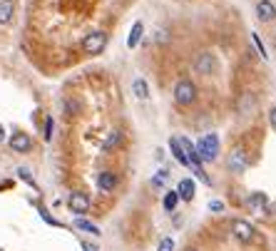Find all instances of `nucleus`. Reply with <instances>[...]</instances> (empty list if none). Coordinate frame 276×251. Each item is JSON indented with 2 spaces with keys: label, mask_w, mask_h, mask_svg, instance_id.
I'll return each mask as SVG.
<instances>
[{
  "label": "nucleus",
  "mask_w": 276,
  "mask_h": 251,
  "mask_svg": "<svg viewBox=\"0 0 276 251\" xmlns=\"http://www.w3.org/2000/svg\"><path fill=\"white\" fill-rule=\"evenodd\" d=\"M142 23H135L132 25V32H130V37H127V48H137V43H139V37H142Z\"/></svg>",
  "instance_id": "f3484780"
},
{
  "label": "nucleus",
  "mask_w": 276,
  "mask_h": 251,
  "mask_svg": "<svg viewBox=\"0 0 276 251\" xmlns=\"http://www.w3.org/2000/svg\"><path fill=\"white\" fill-rule=\"evenodd\" d=\"M5 139V130H3V124H0V142Z\"/></svg>",
  "instance_id": "a878e982"
},
{
  "label": "nucleus",
  "mask_w": 276,
  "mask_h": 251,
  "mask_svg": "<svg viewBox=\"0 0 276 251\" xmlns=\"http://www.w3.org/2000/svg\"><path fill=\"white\" fill-rule=\"evenodd\" d=\"M269 122H271V127L276 130V107H274V110L269 112Z\"/></svg>",
  "instance_id": "b1692460"
},
{
  "label": "nucleus",
  "mask_w": 276,
  "mask_h": 251,
  "mask_svg": "<svg viewBox=\"0 0 276 251\" xmlns=\"http://www.w3.org/2000/svg\"><path fill=\"white\" fill-rule=\"evenodd\" d=\"M10 149H13V152H20V154H28V152L32 149L30 135H28V132H13V137H10Z\"/></svg>",
  "instance_id": "6e6552de"
},
{
  "label": "nucleus",
  "mask_w": 276,
  "mask_h": 251,
  "mask_svg": "<svg viewBox=\"0 0 276 251\" xmlns=\"http://www.w3.org/2000/svg\"><path fill=\"white\" fill-rule=\"evenodd\" d=\"M120 142H122V135L117 132V130L107 132V137H105V142H102V152H114L117 147H120Z\"/></svg>",
  "instance_id": "2eb2a0df"
},
{
  "label": "nucleus",
  "mask_w": 276,
  "mask_h": 251,
  "mask_svg": "<svg viewBox=\"0 0 276 251\" xmlns=\"http://www.w3.org/2000/svg\"><path fill=\"white\" fill-rule=\"evenodd\" d=\"M114 187H117V177L112 172H100L97 174V189L100 192L110 194V192H114Z\"/></svg>",
  "instance_id": "9d476101"
},
{
  "label": "nucleus",
  "mask_w": 276,
  "mask_h": 251,
  "mask_svg": "<svg viewBox=\"0 0 276 251\" xmlns=\"http://www.w3.org/2000/svg\"><path fill=\"white\" fill-rule=\"evenodd\" d=\"M256 20L259 23L276 20V5L271 3V0H259V3H256Z\"/></svg>",
  "instance_id": "1a4fd4ad"
},
{
  "label": "nucleus",
  "mask_w": 276,
  "mask_h": 251,
  "mask_svg": "<svg viewBox=\"0 0 276 251\" xmlns=\"http://www.w3.org/2000/svg\"><path fill=\"white\" fill-rule=\"evenodd\" d=\"M209 209H212V212H217V214H219L221 209H224V204H221V201H212V204H209Z\"/></svg>",
  "instance_id": "5701e85b"
},
{
  "label": "nucleus",
  "mask_w": 276,
  "mask_h": 251,
  "mask_svg": "<svg viewBox=\"0 0 276 251\" xmlns=\"http://www.w3.org/2000/svg\"><path fill=\"white\" fill-rule=\"evenodd\" d=\"M194 147H196V152H199V157H202L204 162H214V159L219 157V137H217L214 132H212V135H204Z\"/></svg>",
  "instance_id": "7ed1b4c3"
},
{
  "label": "nucleus",
  "mask_w": 276,
  "mask_h": 251,
  "mask_svg": "<svg viewBox=\"0 0 276 251\" xmlns=\"http://www.w3.org/2000/svg\"><path fill=\"white\" fill-rule=\"evenodd\" d=\"M247 164H249V157H247L244 147L231 149V154H229V169H231L234 174H242V172L247 169Z\"/></svg>",
  "instance_id": "423d86ee"
},
{
  "label": "nucleus",
  "mask_w": 276,
  "mask_h": 251,
  "mask_svg": "<svg viewBox=\"0 0 276 251\" xmlns=\"http://www.w3.org/2000/svg\"><path fill=\"white\" fill-rule=\"evenodd\" d=\"M194 192H196V187H194L192 179H182L179 187H177V194H179V199H184V201H192V199H194Z\"/></svg>",
  "instance_id": "4468645a"
},
{
  "label": "nucleus",
  "mask_w": 276,
  "mask_h": 251,
  "mask_svg": "<svg viewBox=\"0 0 276 251\" xmlns=\"http://www.w3.org/2000/svg\"><path fill=\"white\" fill-rule=\"evenodd\" d=\"M187 251H196V249H187Z\"/></svg>",
  "instance_id": "cd10ccee"
},
{
  "label": "nucleus",
  "mask_w": 276,
  "mask_h": 251,
  "mask_svg": "<svg viewBox=\"0 0 276 251\" xmlns=\"http://www.w3.org/2000/svg\"><path fill=\"white\" fill-rule=\"evenodd\" d=\"M177 201H179L177 189H172V192L165 194V209H167V212H174V209H177Z\"/></svg>",
  "instance_id": "a211bd4d"
},
{
  "label": "nucleus",
  "mask_w": 276,
  "mask_h": 251,
  "mask_svg": "<svg viewBox=\"0 0 276 251\" xmlns=\"http://www.w3.org/2000/svg\"><path fill=\"white\" fill-rule=\"evenodd\" d=\"M67 206H70V212H75L77 217H83L90 212V196L83 194V192H72L70 199H67Z\"/></svg>",
  "instance_id": "20e7f679"
},
{
  "label": "nucleus",
  "mask_w": 276,
  "mask_h": 251,
  "mask_svg": "<svg viewBox=\"0 0 276 251\" xmlns=\"http://www.w3.org/2000/svg\"><path fill=\"white\" fill-rule=\"evenodd\" d=\"M157 251H174V239H162L160 241V246H157Z\"/></svg>",
  "instance_id": "412c9836"
},
{
  "label": "nucleus",
  "mask_w": 276,
  "mask_h": 251,
  "mask_svg": "<svg viewBox=\"0 0 276 251\" xmlns=\"http://www.w3.org/2000/svg\"><path fill=\"white\" fill-rule=\"evenodd\" d=\"M169 149H172V154H174V159H177L179 164L189 167V159H187V152H184V147H182V139H179V137H172V139H169Z\"/></svg>",
  "instance_id": "9b49d317"
},
{
  "label": "nucleus",
  "mask_w": 276,
  "mask_h": 251,
  "mask_svg": "<svg viewBox=\"0 0 276 251\" xmlns=\"http://www.w3.org/2000/svg\"><path fill=\"white\" fill-rule=\"evenodd\" d=\"M77 229H83V231H90V234H100V229H97L95 224L85 222V219H77Z\"/></svg>",
  "instance_id": "aec40b11"
},
{
  "label": "nucleus",
  "mask_w": 276,
  "mask_h": 251,
  "mask_svg": "<svg viewBox=\"0 0 276 251\" xmlns=\"http://www.w3.org/2000/svg\"><path fill=\"white\" fill-rule=\"evenodd\" d=\"M107 48V32L105 30H92L83 40V53L85 55H100Z\"/></svg>",
  "instance_id": "f03ea898"
},
{
  "label": "nucleus",
  "mask_w": 276,
  "mask_h": 251,
  "mask_svg": "<svg viewBox=\"0 0 276 251\" xmlns=\"http://www.w3.org/2000/svg\"><path fill=\"white\" fill-rule=\"evenodd\" d=\"M266 201H269V199H266V194H264V192H254V194L249 196V201H247V204H249L251 212H256V214H259V212H264V209H266Z\"/></svg>",
  "instance_id": "ddd939ff"
},
{
  "label": "nucleus",
  "mask_w": 276,
  "mask_h": 251,
  "mask_svg": "<svg viewBox=\"0 0 276 251\" xmlns=\"http://www.w3.org/2000/svg\"><path fill=\"white\" fill-rule=\"evenodd\" d=\"M20 177H23V179H25L28 184H35V182H32V177L28 174V169H20Z\"/></svg>",
  "instance_id": "393cba45"
},
{
  "label": "nucleus",
  "mask_w": 276,
  "mask_h": 251,
  "mask_svg": "<svg viewBox=\"0 0 276 251\" xmlns=\"http://www.w3.org/2000/svg\"><path fill=\"white\" fill-rule=\"evenodd\" d=\"M231 234L242 244H249L254 239V226L249 222H244V219H236V222H231Z\"/></svg>",
  "instance_id": "0eeeda50"
},
{
  "label": "nucleus",
  "mask_w": 276,
  "mask_h": 251,
  "mask_svg": "<svg viewBox=\"0 0 276 251\" xmlns=\"http://www.w3.org/2000/svg\"><path fill=\"white\" fill-rule=\"evenodd\" d=\"M85 251H97V249H92V246H87V244H85Z\"/></svg>",
  "instance_id": "bb28decb"
},
{
  "label": "nucleus",
  "mask_w": 276,
  "mask_h": 251,
  "mask_svg": "<svg viewBox=\"0 0 276 251\" xmlns=\"http://www.w3.org/2000/svg\"><path fill=\"white\" fill-rule=\"evenodd\" d=\"M132 92H135V97H139V100H147V97H149V87H147V82H144L142 77H137V80L132 82Z\"/></svg>",
  "instance_id": "dca6fc26"
},
{
  "label": "nucleus",
  "mask_w": 276,
  "mask_h": 251,
  "mask_svg": "<svg viewBox=\"0 0 276 251\" xmlns=\"http://www.w3.org/2000/svg\"><path fill=\"white\" fill-rule=\"evenodd\" d=\"M251 40H254V45H256L259 55H261V57H266V50H264V45H261V40H259V35H256V32H251Z\"/></svg>",
  "instance_id": "4be33fe9"
},
{
  "label": "nucleus",
  "mask_w": 276,
  "mask_h": 251,
  "mask_svg": "<svg viewBox=\"0 0 276 251\" xmlns=\"http://www.w3.org/2000/svg\"><path fill=\"white\" fill-rule=\"evenodd\" d=\"M13 13H15L13 0H0V25L13 23Z\"/></svg>",
  "instance_id": "f8f14e48"
},
{
  "label": "nucleus",
  "mask_w": 276,
  "mask_h": 251,
  "mask_svg": "<svg viewBox=\"0 0 276 251\" xmlns=\"http://www.w3.org/2000/svg\"><path fill=\"white\" fill-rule=\"evenodd\" d=\"M53 130H55V122H53V117H45V132H43L45 142H50V139H53Z\"/></svg>",
  "instance_id": "6ab92c4d"
},
{
  "label": "nucleus",
  "mask_w": 276,
  "mask_h": 251,
  "mask_svg": "<svg viewBox=\"0 0 276 251\" xmlns=\"http://www.w3.org/2000/svg\"><path fill=\"white\" fill-rule=\"evenodd\" d=\"M172 95H174V102H177L179 107H189V105H194V100H196V85H194L192 80L182 77L177 85H174Z\"/></svg>",
  "instance_id": "f257e3e1"
},
{
  "label": "nucleus",
  "mask_w": 276,
  "mask_h": 251,
  "mask_svg": "<svg viewBox=\"0 0 276 251\" xmlns=\"http://www.w3.org/2000/svg\"><path fill=\"white\" fill-rule=\"evenodd\" d=\"M194 70L199 75H212L217 70V57L209 50H202L199 55H196V60H194Z\"/></svg>",
  "instance_id": "39448f33"
}]
</instances>
